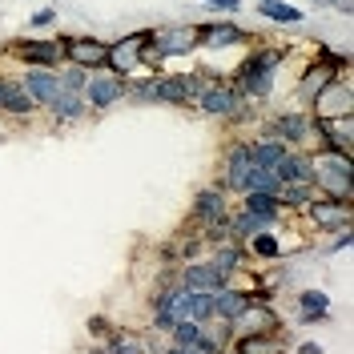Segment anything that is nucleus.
<instances>
[{"label": "nucleus", "mask_w": 354, "mask_h": 354, "mask_svg": "<svg viewBox=\"0 0 354 354\" xmlns=\"http://www.w3.org/2000/svg\"><path fill=\"white\" fill-rule=\"evenodd\" d=\"M342 113H354V85L346 73L330 77L326 85L318 88V97L310 101V117L314 121H326V117H342Z\"/></svg>", "instance_id": "obj_3"}, {"label": "nucleus", "mask_w": 354, "mask_h": 354, "mask_svg": "<svg viewBox=\"0 0 354 354\" xmlns=\"http://www.w3.org/2000/svg\"><path fill=\"white\" fill-rule=\"evenodd\" d=\"M201 245H205V242H201V234H198V238H185V242H181V258H185V262H194V258L201 254Z\"/></svg>", "instance_id": "obj_34"}, {"label": "nucleus", "mask_w": 354, "mask_h": 354, "mask_svg": "<svg viewBox=\"0 0 354 354\" xmlns=\"http://www.w3.org/2000/svg\"><path fill=\"white\" fill-rule=\"evenodd\" d=\"M262 133H270V137H278V141H286V145L298 149V145H306L314 137V121H310L306 109H290V113H278Z\"/></svg>", "instance_id": "obj_10"}, {"label": "nucleus", "mask_w": 354, "mask_h": 354, "mask_svg": "<svg viewBox=\"0 0 354 354\" xmlns=\"http://www.w3.org/2000/svg\"><path fill=\"white\" fill-rule=\"evenodd\" d=\"M53 24H57V8H41V12H32V17H28V28H32V32L53 28Z\"/></svg>", "instance_id": "obj_33"}, {"label": "nucleus", "mask_w": 354, "mask_h": 354, "mask_svg": "<svg viewBox=\"0 0 354 354\" xmlns=\"http://www.w3.org/2000/svg\"><path fill=\"white\" fill-rule=\"evenodd\" d=\"M302 214L310 218L314 230H322V234H338V230H351L354 201H338V198H326V194H314Z\"/></svg>", "instance_id": "obj_4"}, {"label": "nucleus", "mask_w": 354, "mask_h": 354, "mask_svg": "<svg viewBox=\"0 0 354 354\" xmlns=\"http://www.w3.org/2000/svg\"><path fill=\"white\" fill-rule=\"evenodd\" d=\"M254 298H258V294H254V290L221 286L218 294H214V318H221V322H225V326H230V322H234V318H238V314H242V310L250 306V302H254Z\"/></svg>", "instance_id": "obj_20"}, {"label": "nucleus", "mask_w": 354, "mask_h": 354, "mask_svg": "<svg viewBox=\"0 0 354 354\" xmlns=\"http://www.w3.org/2000/svg\"><path fill=\"white\" fill-rule=\"evenodd\" d=\"M125 101H133V105H157V97H153V77L129 81V85H125Z\"/></svg>", "instance_id": "obj_32"}, {"label": "nucleus", "mask_w": 354, "mask_h": 354, "mask_svg": "<svg viewBox=\"0 0 354 354\" xmlns=\"http://www.w3.org/2000/svg\"><path fill=\"white\" fill-rule=\"evenodd\" d=\"M65 44V61L81 68H105V53H109V41H101V37H81V32H73V37H61Z\"/></svg>", "instance_id": "obj_12"}, {"label": "nucleus", "mask_w": 354, "mask_h": 354, "mask_svg": "<svg viewBox=\"0 0 354 354\" xmlns=\"http://www.w3.org/2000/svg\"><path fill=\"white\" fill-rule=\"evenodd\" d=\"M258 17L282 24V28H298V24L306 21V12L294 8V4H286V0H258Z\"/></svg>", "instance_id": "obj_24"}, {"label": "nucleus", "mask_w": 354, "mask_h": 354, "mask_svg": "<svg viewBox=\"0 0 354 354\" xmlns=\"http://www.w3.org/2000/svg\"><path fill=\"white\" fill-rule=\"evenodd\" d=\"M242 41H250L242 28L234 21H218V24H198V44L201 48H230V44H242Z\"/></svg>", "instance_id": "obj_19"}, {"label": "nucleus", "mask_w": 354, "mask_h": 354, "mask_svg": "<svg viewBox=\"0 0 354 354\" xmlns=\"http://www.w3.org/2000/svg\"><path fill=\"white\" fill-rule=\"evenodd\" d=\"M205 85L209 81L201 73H165V77H153V97L161 105H194Z\"/></svg>", "instance_id": "obj_5"}, {"label": "nucleus", "mask_w": 354, "mask_h": 354, "mask_svg": "<svg viewBox=\"0 0 354 354\" xmlns=\"http://www.w3.org/2000/svg\"><path fill=\"white\" fill-rule=\"evenodd\" d=\"M4 53L17 57L24 68L28 65L57 68L61 61H65V44H61V37H57V41H44V37H12V41L4 44Z\"/></svg>", "instance_id": "obj_2"}, {"label": "nucleus", "mask_w": 354, "mask_h": 354, "mask_svg": "<svg viewBox=\"0 0 354 354\" xmlns=\"http://www.w3.org/2000/svg\"><path fill=\"white\" fill-rule=\"evenodd\" d=\"M314 4H322V8H330V0H314Z\"/></svg>", "instance_id": "obj_40"}, {"label": "nucleus", "mask_w": 354, "mask_h": 354, "mask_svg": "<svg viewBox=\"0 0 354 354\" xmlns=\"http://www.w3.org/2000/svg\"><path fill=\"white\" fill-rule=\"evenodd\" d=\"M125 85H129V77H121V73H113V68H93L88 73L85 88H81V97H85L88 109H109L117 101H125Z\"/></svg>", "instance_id": "obj_6"}, {"label": "nucleus", "mask_w": 354, "mask_h": 354, "mask_svg": "<svg viewBox=\"0 0 354 354\" xmlns=\"http://www.w3.org/2000/svg\"><path fill=\"white\" fill-rule=\"evenodd\" d=\"M282 189V181L274 169H266V165H250L238 181V194H278Z\"/></svg>", "instance_id": "obj_25"}, {"label": "nucleus", "mask_w": 354, "mask_h": 354, "mask_svg": "<svg viewBox=\"0 0 354 354\" xmlns=\"http://www.w3.org/2000/svg\"><path fill=\"white\" fill-rule=\"evenodd\" d=\"M302 322H326L330 318V294L326 290H298Z\"/></svg>", "instance_id": "obj_27"}, {"label": "nucleus", "mask_w": 354, "mask_h": 354, "mask_svg": "<svg viewBox=\"0 0 354 354\" xmlns=\"http://www.w3.org/2000/svg\"><path fill=\"white\" fill-rule=\"evenodd\" d=\"M351 230H338V238H334V245H326V254H342V250H351Z\"/></svg>", "instance_id": "obj_35"}, {"label": "nucleus", "mask_w": 354, "mask_h": 354, "mask_svg": "<svg viewBox=\"0 0 354 354\" xmlns=\"http://www.w3.org/2000/svg\"><path fill=\"white\" fill-rule=\"evenodd\" d=\"M310 121H314V117H310ZM314 137H318V145H326V149H334V153L354 157V113L314 121Z\"/></svg>", "instance_id": "obj_9"}, {"label": "nucleus", "mask_w": 354, "mask_h": 354, "mask_svg": "<svg viewBox=\"0 0 354 354\" xmlns=\"http://www.w3.org/2000/svg\"><path fill=\"white\" fill-rule=\"evenodd\" d=\"M245 334H278V314L266 306L262 298H254V302L230 322V342H234V338H245Z\"/></svg>", "instance_id": "obj_11"}, {"label": "nucleus", "mask_w": 354, "mask_h": 354, "mask_svg": "<svg viewBox=\"0 0 354 354\" xmlns=\"http://www.w3.org/2000/svg\"><path fill=\"white\" fill-rule=\"evenodd\" d=\"M330 8H338V12H346V17H351V8H354V0H330Z\"/></svg>", "instance_id": "obj_39"}, {"label": "nucleus", "mask_w": 354, "mask_h": 354, "mask_svg": "<svg viewBox=\"0 0 354 354\" xmlns=\"http://www.w3.org/2000/svg\"><path fill=\"white\" fill-rule=\"evenodd\" d=\"M101 351L105 354H145L149 351V342L141 338V334H125V330H117V334H105V342H101Z\"/></svg>", "instance_id": "obj_30"}, {"label": "nucleus", "mask_w": 354, "mask_h": 354, "mask_svg": "<svg viewBox=\"0 0 354 354\" xmlns=\"http://www.w3.org/2000/svg\"><path fill=\"white\" fill-rule=\"evenodd\" d=\"M105 68L121 73V77H133V73L141 68V32L113 41V44H109V53H105Z\"/></svg>", "instance_id": "obj_15"}, {"label": "nucleus", "mask_w": 354, "mask_h": 354, "mask_svg": "<svg viewBox=\"0 0 354 354\" xmlns=\"http://www.w3.org/2000/svg\"><path fill=\"white\" fill-rule=\"evenodd\" d=\"M245 149H250V165H266V169H274L290 145L286 141H278V137H270V133H262V137H254Z\"/></svg>", "instance_id": "obj_23"}, {"label": "nucleus", "mask_w": 354, "mask_h": 354, "mask_svg": "<svg viewBox=\"0 0 354 354\" xmlns=\"http://www.w3.org/2000/svg\"><path fill=\"white\" fill-rule=\"evenodd\" d=\"M242 93H238V85L234 81H209V85L201 88V97L194 101L205 117H214V121H234L238 117V109H242Z\"/></svg>", "instance_id": "obj_7"}, {"label": "nucleus", "mask_w": 354, "mask_h": 354, "mask_svg": "<svg viewBox=\"0 0 354 354\" xmlns=\"http://www.w3.org/2000/svg\"><path fill=\"white\" fill-rule=\"evenodd\" d=\"M310 177H314V189L338 201H354V161L346 153H334L326 145H318L310 153Z\"/></svg>", "instance_id": "obj_1"}, {"label": "nucleus", "mask_w": 354, "mask_h": 354, "mask_svg": "<svg viewBox=\"0 0 354 354\" xmlns=\"http://www.w3.org/2000/svg\"><path fill=\"white\" fill-rule=\"evenodd\" d=\"M274 174H278V181L282 185H314V177H310V153L298 145H290L286 153H282V161L274 165Z\"/></svg>", "instance_id": "obj_17"}, {"label": "nucleus", "mask_w": 354, "mask_h": 354, "mask_svg": "<svg viewBox=\"0 0 354 354\" xmlns=\"http://www.w3.org/2000/svg\"><path fill=\"white\" fill-rule=\"evenodd\" d=\"M201 4H209V8H218V12H238V8H242V0H201Z\"/></svg>", "instance_id": "obj_36"}, {"label": "nucleus", "mask_w": 354, "mask_h": 354, "mask_svg": "<svg viewBox=\"0 0 354 354\" xmlns=\"http://www.w3.org/2000/svg\"><path fill=\"white\" fill-rule=\"evenodd\" d=\"M294 351H298V354H322V346H318V342H298Z\"/></svg>", "instance_id": "obj_38"}, {"label": "nucleus", "mask_w": 354, "mask_h": 354, "mask_svg": "<svg viewBox=\"0 0 354 354\" xmlns=\"http://www.w3.org/2000/svg\"><path fill=\"white\" fill-rule=\"evenodd\" d=\"M44 113H48L57 125H73V121H81V117L88 113V105H85V97H81V93H68V88H61V93L48 101V109H44Z\"/></svg>", "instance_id": "obj_21"}, {"label": "nucleus", "mask_w": 354, "mask_h": 354, "mask_svg": "<svg viewBox=\"0 0 354 354\" xmlns=\"http://www.w3.org/2000/svg\"><path fill=\"white\" fill-rule=\"evenodd\" d=\"M88 334L105 338V334H109V322H105V318H88Z\"/></svg>", "instance_id": "obj_37"}, {"label": "nucleus", "mask_w": 354, "mask_h": 354, "mask_svg": "<svg viewBox=\"0 0 354 354\" xmlns=\"http://www.w3.org/2000/svg\"><path fill=\"white\" fill-rule=\"evenodd\" d=\"M0 113L4 117H32L37 105L28 101V93L21 88V81H8V77H0Z\"/></svg>", "instance_id": "obj_22"}, {"label": "nucleus", "mask_w": 354, "mask_h": 354, "mask_svg": "<svg viewBox=\"0 0 354 354\" xmlns=\"http://www.w3.org/2000/svg\"><path fill=\"white\" fill-rule=\"evenodd\" d=\"M242 205L258 218L262 230H278V221L286 218V205L278 194H242Z\"/></svg>", "instance_id": "obj_18"}, {"label": "nucleus", "mask_w": 354, "mask_h": 354, "mask_svg": "<svg viewBox=\"0 0 354 354\" xmlns=\"http://www.w3.org/2000/svg\"><path fill=\"white\" fill-rule=\"evenodd\" d=\"M21 88L28 93V101H32L37 109H48V101L61 93V77H57V68L28 65V68L21 73Z\"/></svg>", "instance_id": "obj_13"}, {"label": "nucleus", "mask_w": 354, "mask_h": 354, "mask_svg": "<svg viewBox=\"0 0 354 354\" xmlns=\"http://www.w3.org/2000/svg\"><path fill=\"white\" fill-rule=\"evenodd\" d=\"M282 57H286V48H254V53L242 61V68L234 73V81H242V77H250V73H262V68H274V73H278Z\"/></svg>", "instance_id": "obj_28"}, {"label": "nucleus", "mask_w": 354, "mask_h": 354, "mask_svg": "<svg viewBox=\"0 0 354 354\" xmlns=\"http://www.w3.org/2000/svg\"><path fill=\"white\" fill-rule=\"evenodd\" d=\"M242 245H245V254H254V258H262V262H274V258H282V254H286V245L278 242V234H274V230H254Z\"/></svg>", "instance_id": "obj_26"}, {"label": "nucleus", "mask_w": 354, "mask_h": 354, "mask_svg": "<svg viewBox=\"0 0 354 354\" xmlns=\"http://www.w3.org/2000/svg\"><path fill=\"white\" fill-rule=\"evenodd\" d=\"M225 209H230V198H225V189H221V185H205V189H198L194 209H189V214H194V230L214 225Z\"/></svg>", "instance_id": "obj_16"}, {"label": "nucleus", "mask_w": 354, "mask_h": 354, "mask_svg": "<svg viewBox=\"0 0 354 354\" xmlns=\"http://www.w3.org/2000/svg\"><path fill=\"white\" fill-rule=\"evenodd\" d=\"M177 282L185 290H209V294H218L221 286H230V274H221L218 266L194 258V262H185V270L177 274Z\"/></svg>", "instance_id": "obj_14"}, {"label": "nucleus", "mask_w": 354, "mask_h": 354, "mask_svg": "<svg viewBox=\"0 0 354 354\" xmlns=\"http://www.w3.org/2000/svg\"><path fill=\"white\" fill-rule=\"evenodd\" d=\"M242 262H245V245H242V242H234V238H230V242H218L214 258H209V266H218L221 274H230V278L242 270Z\"/></svg>", "instance_id": "obj_29"}, {"label": "nucleus", "mask_w": 354, "mask_h": 354, "mask_svg": "<svg viewBox=\"0 0 354 354\" xmlns=\"http://www.w3.org/2000/svg\"><path fill=\"white\" fill-rule=\"evenodd\" d=\"M234 351L238 354H270V351H278V334H245V338H234Z\"/></svg>", "instance_id": "obj_31"}, {"label": "nucleus", "mask_w": 354, "mask_h": 354, "mask_svg": "<svg viewBox=\"0 0 354 354\" xmlns=\"http://www.w3.org/2000/svg\"><path fill=\"white\" fill-rule=\"evenodd\" d=\"M214 351H221V346H218V338L205 330V322L181 318L169 330V354H214Z\"/></svg>", "instance_id": "obj_8"}]
</instances>
